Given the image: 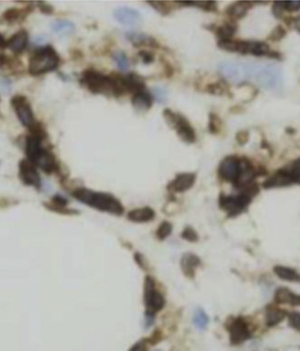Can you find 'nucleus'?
Segmentation results:
<instances>
[{
    "instance_id": "nucleus-3",
    "label": "nucleus",
    "mask_w": 300,
    "mask_h": 351,
    "mask_svg": "<svg viewBox=\"0 0 300 351\" xmlns=\"http://www.w3.org/2000/svg\"><path fill=\"white\" fill-rule=\"evenodd\" d=\"M60 63V57L55 49L48 45L38 49L32 54L28 61V72L31 75H44L56 70Z\"/></svg>"
},
{
    "instance_id": "nucleus-54",
    "label": "nucleus",
    "mask_w": 300,
    "mask_h": 351,
    "mask_svg": "<svg viewBox=\"0 0 300 351\" xmlns=\"http://www.w3.org/2000/svg\"><path fill=\"white\" fill-rule=\"evenodd\" d=\"M0 101H1V99H0ZM0 118H2V114H1V112H0Z\"/></svg>"
},
{
    "instance_id": "nucleus-52",
    "label": "nucleus",
    "mask_w": 300,
    "mask_h": 351,
    "mask_svg": "<svg viewBox=\"0 0 300 351\" xmlns=\"http://www.w3.org/2000/svg\"><path fill=\"white\" fill-rule=\"evenodd\" d=\"M7 60H8V58H7L6 55L0 53V68L4 67V66L6 65V62H7Z\"/></svg>"
},
{
    "instance_id": "nucleus-30",
    "label": "nucleus",
    "mask_w": 300,
    "mask_h": 351,
    "mask_svg": "<svg viewBox=\"0 0 300 351\" xmlns=\"http://www.w3.org/2000/svg\"><path fill=\"white\" fill-rule=\"evenodd\" d=\"M286 317V312L280 310V309H270L266 315V320H267V324L268 326H273L279 324L282 320L285 319Z\"/></svg>"
},
{
    "instance_id": "nucleus-49",
    "label": "nucleus",
    "mask_w": 300,
    "mask_h": 351,
    "mask_svg": "<svg viewBox=\"0 0 300 351\" xmlns=\"http://www.w3.org/2000/svg\"><path fill=\"white\" fill-rule=\"evenodd\" d=\"M52 201H53V203H52L53 205H56V206H58V207H65V206L68 204V201H67L64 197L60 196V195H56V196H55V197L53 198Z\"/></svg>"
},
{
    "instance_id": "nucleus-35",
    "label": "nucleus",
    "mask_w": 300,
    "mask_h": 351,
    "mask_svg": "<svg viewBox=\"0 0 300 351\" xmlns=\"http://www.w3.org/2000/svg\"><path fill=\"white\" fill-rule=\"evenodd\" d=\"M221 120L216 114H209V123H208V130L211 134H218L221 130Z\"/></svg>"
},
{
    "instance_id": "nucleus-24",
    "label": "nucleus",
    "mask_w": 300,
    "mask_h": 351,
    "mask_svg": "<svg viewBox=\"0 0 300 351\" xmlns=\"http://www.w3.org/2000/svg\"><path fill=\"white\" fill-rule=\"evenodd\" d=\"M250 2H237L226 8V14L233 19H242L252 7Z\"/></svg>"
},
{
    "instance_id": "nucleus-15",
    "label": "nucleus",
    "mask_w": 300,
    "mask_h": 351,
    "mask_svg": "<svg viewBox=\"0 0 300 351\" xmlns=\"http://www.w3.org/2000/svg\"><path fill=\"white\" fill-rule=\"evenodd\" d=\"M229 333L232 343L239 344L250 338V331L247 322L243 319L238 318L232 321L229 326Z\"/></svg>"
},
{
    "instance_id": "nucleus-33",
    "label": "nucleus",
    "mask_w": 300,
    "mask_h": 351,
    "mask_svg": "<svg viewBox=\"0 0 300 351\" xmlns=\"http://www.w3.org/2000/svg\"><path fill=\"white\" fill-rule=\"evenodd\" d=\"M112 57L114 61L117 63L119 69H121L122 71H125L127 69L128 62H127V58H126V56L124 52L116 51V52H114Z\"/></svg>"
},
{
    "instance_id": "nucleus-9",
    "label": "nucleus",
    "mask_w": 300,
    "mask_h": 351,
    "mask_svg": "<svg viewBox=\"0 0 300 351\" xmlns=\"http://www.w3.org/2000/svg\"><path fill=\"white\" fill-rule=\"evenodd\" d=\"M145 305L147 314L154 315L162 309L165 306L163 295L155 288V281L152 277L148 276L145 280Z\"/></svg>"
},
{
    "instance_id": "nucleus-26",
    "label": "nucleus",
    "mask_w": 300,
    "mask_h": 351,
    "mask_svg": "<svg viewBox=\"0 0 300 351\" xmlns=\"http://www.w3.org/2000/svg\"><path fill=\"white\" fill-rule=\"evenodd\" d=\"M131 102L133 107L138 111H148L152 107V99L144 91L134 94Z\"/></svg>"
},
{
    "instance_id": "nucleus-21",
    "label": "nucleus",
    "mask_w": 300,
    "mask_h": 351,
    "mask_svg": "<svg viewBox=\"0 0 300 351\" xmlns=\"http://www.w3.org/2000/svg\"><path fill=\"white\" fill-rule=\"evenodd\" d=\"M275 300L279 304L300 306V295L295 294L286 288H280L275 291Z\"/></svg>"
},
{
    "instance_id": "nucleus-45",
    "label": "nucleus",
    "mask_w": 300,
    "mask_h": 351,
    "mask_svg": "<svg viewBox=\"0 0 300 351\" xmlns=\"http://www.w3.org/2000/svg\"><path fill=\"white\" fill-rule=\"evenodd\" d=\"M272 13L276 19H282L284 16V9L282 6V1L275 2L272 6Z\"/></svg>"
},
{
    "instance_id": "nucleus-6",
    "label": "nucleus",
    "mask_w": 300,
    "mask_h": 351,
    "mask_svg": "<svg viewBox=\"0 0 300 351\" xmlns=\"http://www.w3.org/2000/svg\"><path fill=\"white\" fill-rule=\"evenodd\" d=\"M293 184L300 185V157L287 167L276 170L264 182L263 187L265 188H282Z\"/></svg>"
},
{
    "instance_id": "nucleus-41",
    "label": "nucleus",
    "mask_w": 300,
    "mask_h": 351,
    "mask_svg": "<svg viewBox=\"0 0 300 351\" xmlns=\"http://www.w3.org/2000/svg\"><path fill=\"white\" fill-rule=\"evenodd\" d=\"M284 12H296L300 10V1H282Z\"/></svg>"
},
{
    "instance_id": "nucleus-53",
    "label": "nucleus",
    "mask_w": 300,
    "mask_h": 351,
    "mask_svg": "<svg viewBox=\"0 0 300 351\" xmlns=\"http://www.w3.org/2000/svg\"><path fill=\"white\" fill-rule=\"evenodd\" d=\"M261 147H262V149H264V150H268L270 152V150H271V147L269 146V143L265 140V139H263L262 140V144H261Z\"/></svg>"
},
{
    "instance_id": "nucleus-40",
    "label": "nucleus",
    "mask_w": 300,
    "mask_h": 351,
    "mask_svg": "<svg viewBox=\"0 0 300 351\" xmlns=\"http://www.w3.org/2000/svg\"><path fill=\"white\" fill-rule=\"evenodd\" d=\"M153 96L159 103H165L168 100V92L165 88L160 87L153 88Z\"/></svg>"
},
{
    "instance_id": "nucleus-47",
    "label": "nucleus",
    "mask_w": 300,
    "mask_h": 351,
    "mask_svg": "<svg viewBox=\"0 0 300 351\" xmlns=\"http://www.w3.org/2000/svg\"><path fill=\"white\" fill-rule=\"evenodd\" d=\"M236 139H237L238 144L245 145L246 143H248V141L250 139V133L247 130L239 131L236 136Z\"/></svg>"
},
{
    "instance_id": "nucleus-8",
    "label": "nucleus",
    "mask_w": 300,
    "mask_h": 351,
    "mask_svg": "<svg viewBox=\"0 0 300 351\" xmlns=\"http://www.w3.org/2000/svg\"><path fill=\"white\" fill-rule=\"evenodd\" d=\"M10 102L21 124L27 127L28 130H30L32 127H34V125L37 124V121L35 119L31 105L25 96L17 95L13 97Z\"/></svg>"
},
{
    "instance_id": "nucleus-17",
    "label": "nucleus",
    "mask_w": 300,
    "mask_h": 351,
    "mask_svg": "<svg viewBox=\"0 0 300 351\" xmlns=\"http://www.w3.org/2000/svg\"><path fill=\"white\" fill-rule=\"evenodd\" d=\"M196 181V175L194 173H182L176 176L175 178L170 182L168 189L174 193H181L192 188Z\"/></svg>"
},
{
    "instance_id": "nucleus-38",
    "label": "nucleus",
    "mask_w": 300,
    "mask_h": 351,
    "mask_svg": "<svg viewBox=\"0 0 300 351\" xmlns=\"http://www.w3.org/2000/svg\"><path fill=\"white\" fill-rule=\"evenodd\" d=\"M12 91V82L4 75H0V94L8 95Z\"/></svg>"
},
{
    "instance_id": "nucleus-4",
    "label": "nucleus",
    "mask_w": 300,
    "mask_h": 351,
    "mask_svg": "<svg viewBox=\"0 0 300 351\" xmlns=\"http://www.w3.org/2000/svg\"><path fill=\"white\" fill-rule=\"evenodd\" d=\"M80 82L94 94H112L119 97L116 81L111 74L103 75L95 69H86L82 73Z\"/></svg>"
},
{
    "instance_id": "nucleus-11",
    "label": "nucleus",
    "mask_w": 300,
    "mask_h": 351,
    "mask_svg": "<svg viewBox=\"0 0 300 351\" xmlns=\"http://www.w3.org/2000/svg\"><path fill=\"white\" fill-rule=\"evenodd\" d=\"M219 71L222 75L232 81L243 82L249 78L248 64L235 62H223L219 66Z\"/></svg>"
},
{
    "instance_id": "nucleus-12",
    "label": "nucleus",
    "mask_w": 300,
    "mask_h": 351,
    "mask_svg": "<svg viewBox=\"0 0 300 351\" xmlns=\"http://www.w3.org/2000/svg\"><path fill=\"white\" fill-rule=\"evenodd\" d=\"M19 177L21 181L27 186L36 188L40 187V176L36 166L28 159H22L19 162Z\"/></svg>"
},
{
    "instance_id": "nucleus-39",
    "label": "nucleus",
    "mask_w": 300,
    "mask_h": 351,
    "mask_svg": "<svg viewBox=\"0 0 300 351\" xmlns=\"http://www.w3.org/2000/svg\"><path fill=\"white\" fill-rule=\"evenodd\" d=\"M149 3L150 6H153L156 11H158L162 15H168L171 10L169 4L162 1H149Z\"/></svg>"
},
{
    "instance_id": "nucleus-43",
    "label": "nucleus",
    "mask_w": 300,
    "mask_h": 351,
    "mask_svg": "<svg viewBox=\"0 0 300 351\" xmlns=\"http://www.w3.org/2000/svg\"><path fill=\"white\" fill-rule=\"evenodd\" d=\"M289 325L295 329L300 331V313H291L289 315Z\"/></svg>"
},
{
    "instance_id": "nucleus-20",
    "label": "nucleus",
    "mask_w": 300,
    "mask_h": 351,
    "mask_svg": "<svg viewBox=\"0 0 300 351\" xmlns=\"http://www.w3.org/2000/svg\"><path fill=\"white\" fill-rule=\"evenodd\" d=\"M123 83L125 93H138L143 91L145 88L144 79L137 74H128L123 76Z\"/></svg>"
},
{
    "instance_id": "nucleus-22",
    "label": "nucleus",
    "mask_w": 300,
    "mask_h": 351,
    "mask_svg": "<svg viewBox=\"0 0 300 351\" xmlns=\"http://www.w3.org/2000/svg\"><path fill=\"white\" fill-rule=\"evenodd\" d=\"M33 11V6H26L25 8H9L3 14V19L8 23L22 22L26 16Z\"/></svg>"
},
{
    "instance_id": "nucleus-51",
    "label": "nucleus",
    "mask_w": 300,
    "mask_h": 351,
    "mask_svg": "<svg viewBox=\"0 0 300 351\" xmlns=\"http://www.w3.org/2000/svg\"><path fill=\"white\" fill-rule=\"evenodd\" d=\"M6 48H7V41L0 33V50H5Z\"/></svg>"
},
{
    "instance_id": "nucleus-18",
    "label": "nucleus",
    "mask_w": 300,
    "mask_h": 351,
    "mask_svg": "<svg viewBox=\"0 0 300 351\" xmlns=\"http://www.w3.org/2000/svg\"><path fill=\"white\" fill-rule=\"evenodd\" d=\"M28 42V34L25 29H21L16 34H14L11 38L7 40V48L10 50L20 54L21 52L25 50Z\"/></svg>"
},
{
    "instance_id": "nucleus-46",
    "label": "nucleus",
    "mask_w": 300,
    "mask_h": 351,
    "mask_svg": "<svg viewBox=\"0 0 300 351\" xmlns=\"http://www.w3.org/2000/svg\"><path fill=\"white\" fill-rule=\"evenodd\" d=\"M182 238H184L187 240H189V241H197L198 238H199V236H198V234L196 233L194 229H192L191 227H187L184 230V232L182 233Z\"/></svg>"
},
{
    "instance_id": "nucleus-25",
    "label": "nucleus",
    "mask_w": 300,
    "mask_h": 351,
    "mask_svg": "<svg viewBox=\"0 0 300 351\" xmlns=\"http://www.w3.org/2000/svg\"><path fill=\"white\" fill-rule=\"evenodd\" d=\"M200 259L194 254H185L181 258V268L184 273L188 276L195 275V270L200 266Z\"/></svg>"
},
{
    "instance_id": "nucleus-5",
    "label": "nucleus",
    "mask_w": 300,
    "mask_h": 351,
    "mask_svg": "<svg viewBox=\"0 0 300 351\" xmlns=\"http://www.w3.org/2000/svg\"><path fill=\"white\" fill-rule=\"evenodd\" d=\"M258 192V188L255 184L243 188L240 194L236 196L221 195L219 198V206L226 211L229 216H237L244 211L252 201V198Z\"/></svg>"
},
{
    "instance_id": "nucleus-10",
    "label": "nucleus",
    "mask_w": 300,
    "mask_h": 351,
    "mask_svg": "<svg viewBox=\"0 0 300 351\" xmlns=\"http://www.w3.org/2000/svg\"><path fill=\"white\" fill-rule=\"evenodd\" d=\"M269 45L261 41L235 40L234 52L242 55H253L256 57H269L270 53Z\"/></svg>"
},
{
    "instance_id": "nucleus-42",
    "label": "nucleus",
    "mask_w": 300,
    "mask_h": 351,
    "mask_svg": "<svg viewBox=\"0 0 300 351\" xmlns=\"http://www.w3.org/2000/svg\"><path fill=\"white\" fill-rule=\"evenodd\" d=\"M284 20L289 27L294 28L295 30H297V32L300 34V15L297 17H288Z\"/></svg>"
},
{
    "instance_id": "nucleus-1",
    "label": "nucleus",
    "mask_w": 300,
    "mask_h": 351,
    "mask_svg": "<svg viewBox=\"0 0 300 351\" xmlns=\"http://www.w3.org/2000/svg\"><path fill=\"white\" fill-rule=\"evenodd\" d=\"M72 195L75 200L100 211L117 216H120L124 212V207L122 204L112 195L96 192L84 188L75 189Z\"/></svg>"
},
{
    "instance_id": "nucleus-19",
    "label": "nucleus",
    "mask_w": 300,
    "mask_h": 351,
    "mask_svg": "<svg viewBox=\"0 0 300 351\" xmlns=\"http://www.w3.org/2000/svg\"><path fill=\"white\" fill-rule=\"evenodd\" d=\"M126 38L134 45V47H150V48H158V43L153 38L150 36L138 33V32H127L125 34Z\"/></svg>"
},
{
    "instance_id": "nucleus-29",
    "label": "nucleus",
    "mask_w": 300,
    "mask_h": 351,
    "mask_svg": "<svg viewBox=\"0 0 300 351\" xmlns=\"http://www.w3.org/2000/svg\"><path fill=\"white\" fill-rule=\"evenodd\" d=\"M51 29L56 34L60 35H69L75 30V25L69 20L57 19L51 23Z\"/></svg>"
},
{
    "instance_id": "nucleus-28",
    "label": "nucleus",
    "mask_w": 300,
    "mask_h": 351,
    "mask_svg": "<svg viewBox=\"0 0 300 351\" xmlns=\"http://www.w3.org/2000/svg\"><path fill=\"white\" fill-rule=\"evenodd\" d=\"M237 30H238V25L236 23L227 22L224 25L218 26L215 29V33L219 40H226V39H232Z\"/></svg>"
},
{
    "instance_id": "nucleus-44",
    "label": "nucleus",
    "mask_w": 300,
    "mask_h": 351,
    "mask_svg": "<svg viewBox=\"0 0 300 351\" xmlns=\"http://www.w3.org/2000/svg\"><path fill=\"white\" fill-rule=\"evenodd\" d=\"M138 56L140 57L141 60H142L145 64H150V63L154 62V60H155V55H154V53L150 52V51H140V52L138 53Z\"/></svg>"
},
{
    "instance_id": "nucleus-23",
    "label": "nucleus",
    "mask_w": 300,
    "mask_h": 351,
    "mask_svg": "<svg viewBox=\"0 0 300 351\" xmlns=\"http://www.w3.org/2000/svg\"><path fill=\"white\" fill-rule=\"evenodd\" d=\"M128 220H131L133 222L137 223H145L154 220L155 218V212L150 207H141L133 209L129 213L127 214Z\"/></svg>"
},
{
    "instance_id": "nucleus-31",
    "label": "nucleus",
    "mask_w": 300,
    "mask_h": 351,
    "mask_svg": "<svg viewBox=\"0 0 300 351\" xmlns=\"http://www.w3.org/2000/svg\"><path fill=\"white\" fill-rule=\"evenodd\" d=\"M186 5H190V6H198L199 8H201L205 11H208V12H215L218 10V6H217V3L214 2V1H195V2H186L184 3Z\"/></svg>"
},
{
    "instance_id": "nucleus-2",
    "label": "nucleus",
    "mask_w": 300,
    "mask_h": 351,
    "mask_svg": "<svg viewBox=\"0 0 300 351\" xmlns=\"http://www.w3.org/2000/svg\"><path fill=\"white\" fill-rule=\"evenodd\" d=\"M248 70L249 78L253 77L262 88L269 90L281 88L283 84L281 69L274 64H248Z\"/></svg>"
},
{
    "instance_id": "nucleus-16",
    "label": "nucleus",
    "mask_w": 300,
    "mask_h": 351,
    "mask_svg": "<svg viewBox=\"0 0 300 351\" xmlns=\"http://www.w3.org/2000/svg\"><path fill=\"white\" fill-rule=\"evenodd\" d=\"M31 163L38 166L46 173L50 174L58 169V165L56 163V157L51 151L47 149H42V150L38 153V156Z\"/></svg>"
},
{
    "instance_id": "nucleus-27",
    "label": "nucleus",
    "mask_w": 300,
    "mask_h": 351,
    "mask_svg": "<svg viewBox=\"0 0 300 351\" xmlns=\"http://www.w3.org/2000/svg\"><path fill=\"white\" fill-rule=\"evenodd\" d=\"M274 271L275 275L283 280H287L290 282H300V273L291 268L277 266L274 268Z\"/></svg>"
},
{
    "instance_id": "nucleus-13",
    "label": "nucleus",
    "mask_w": 300,
    "mask_h": 351,
    "mask_svg": "<svg viewBox=\"0 0 300 351\" xmlns=\"http://www.w3.org/2000/svg\"><path fill=\"white\" fill-rule=\"evenodd\" d=\"M177 136L181 139L182 141L188 143V144H192L196 141V132L195 129L192 127L191 124L189 123L188 119H186L184 116H182L181 114H177L176 115V120H175L174 127Z\"/></svg>"
},
{
    "instance_id": "nucleus-14",
    "label": "nucleus",
    "mask_w": 300,
    "mask_h": 351,
    "mask_svg": "<svg viewBox=\"0 0 300 351\" xmlns=\"http://www.w3.org/2000/svg\"><path fill=\"white\" fill-rule=\"evenodd\" d=\"M114 18L121 25L126 26H136L141 23V16L136 10L130 7H119L114 11Z\"/></svg>"
},
{
    "instance_id": "nucleus-37",
    "label": "nucleus",
    "mask_w": 300,
    "mask_h": 351,
    "mask_svg": "<svg viewBox=\"0 0 300 351\" xmlns=\"http://www.w3.org/2000/svg\"><path fill=\"white\" fill-rule=\"evenodd\" d=\"M171 231H172V226H171V224L169 223V222H167V221H165V222H163L162 224L157 228V230H156V237L159 238V239L163 240V239H165V238H167L169 237Z\"/></svg>"
},
{
    "instance_id": "nucleus-48",
    "label": "nucleus",
    "mask_w": 300,
    "mask_h": 351,
    "mask_svg": "<svg viewBox=\"0 0 300 351\" xmlns=\"http://www.w3.org/2000/svg\"><path fill=\"white\" fill-rule=\"evenodd\" d=\"M38 7H39L40 11L43 14H46V15H50V14L54 12V7L50 5V4L45 3V2H39L38 3Z\"/></svg>"
},
{
    "instance_id": "nucleus-32",
    "label": "nucleus",
    "mask_w": 300,
    "mask_h": 351,
    "mask_svg": "<svg viewBox=\"0 0 300 351\" xmlns=\"http://www.w3.org/2000/svg\"><path fill=\"white\" fill-rule=\"evenodd\" d=\"M193 321H194V324L197 326V327H199L200 329H204L207 326L208 318H207V316L203 310L199 309V310H197L195 312L194 320Z\"/></svg>"
},
{
    "instance_id": "nucleus-50",
    "label": "nucleus",
    "mask_w": 300,
    "mask_h": 351,
    "mask_svg": "<svg viewBox=\"0 0 300 351\" xmlns=\"http://www.w3.org/2000/svg\"><path fill=\"white\" fill-rule=\"evenodd\" d=\"M130 351H147V346L143 341H140L132 348Z\"/></svg>"
},
{
    "instance_id": "nucleus-7",
    "label": "nucleus",
    "mask_w": 300,
    "mask_h": 351,
    "mask_svg": "<svg viewBox=\"0 0 300 351\" xmlns=\"http://www.w3.org/2000/svg\"><path fill=\"white\" fill-rule=\"evenodd\" d=\"M243 170L242 157L237 156H228L225 157L219 165V174L222 179L225 181L231 182L235 186L238 184V180Z\"/></svg>"
},
{
    "instance_id": "nucleus-36",
    "label": "nucleus",
    "mask_w": 300,
    "mask_h": 351,
    "mask_svg": "<svg viewBox=\"0 0 300 351\" xmlns=\"http://www.w3.org/2000/svg\"><path fill=\"white\" fill-rule=\"evenodd\" d=\"M286 35H287V31L283 27V25H276L275 28L270 33V35L269 36V39L271 41H273V42H277V41H280L281 39L285 38Z\"/></svg>"
},
{
    "instance_id": "nucleus-34",
    "label": "nucleus",
    "mask_w": 300,
    "mask_h": 351,
    "mask_svg": "<svg viewBox=\"0 0 300 351\" xmlns=\"http://www.w3.org/2000/svg\"><path fill=\"white\" fill-rule=\"evenodd\" d=\"M226 90H227L226 85L222 81L215 82L207 86V92H209L210 94L220 96L225 94Z\"/></svg>"
}]
</instances>
